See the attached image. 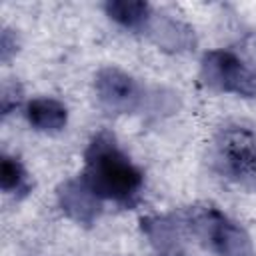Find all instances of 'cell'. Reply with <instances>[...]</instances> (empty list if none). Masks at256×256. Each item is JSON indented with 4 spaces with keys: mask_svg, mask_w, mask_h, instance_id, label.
I'll list each match as a JSON object with an SVG mask.
<instances>
[{
    "mask_svg": "<svg viewBox=\"0 0 256 256\" xmlns=\"http://www.w3.org/2000/svg\"><path fill=\"white\" fill-rule=\"evenodd\" d=\"M26 120L42 132H58L66 126L68 110L56 98H34L26 104Z\"/></svg>",
    "mask_w": 256,
    "mask_h": 256,
    "instance_id": "obj_8",
    "label": "cell"
},
{
    "mask_svg": "<svg viewBox=\"0 0 256 256\" xmlns=\"http://www.w3.org/2000/svg\"><path fill=\"white\" fill-rule=\"evenodd\" d=\"M140 228L152 244L156 256H182L184 236L182 226L172 216H146L140 220Z\"/></svg>",
    "mask_w": 256,
    "mask_h": 256,
    "instance_id": "obj_7",
    "label": "cell"
},
{
    "mask_svg": "<svg viewBox=\"0 0 256 256\" xmlns=\"http://www.w3.org/2000/svg\"><path fill=\"white\" fill-rule=\"evenodd\" d=\"M202 82L220 92H234L238 96H256V68L248 66L230 50H210L200 64Z\"/></svg>",
    "mask_w": 256,
    "mask_h": 256,
    "instance_id": "obj_4",
    "label": "cell"
},
{
    "mask_svg": "<svg viewBox=\"0 0 256 256\" xmlns=\"http://www.w3.org/2000/svg\"><path fill=\"white\" fill-rule=\"evenodd\" d=\"M58 204L60 208L78 224L90 226L100 214L102 198L90 188L84 176L70 178L58 188Z\"/></svg>",
    "mask_w": 256,
    "mask_h": 256,
    "instance_id": "obj_6",
    "label": "cell"
},
{
    "mask_svg": "<svg viewBox=\"0 0 256 256\" xmlns=\"http://www.w3.org/2000/svg\"><path fill=\"white\" fill-rule=\"evenodd\" d=\"M10 36H12V32H10V30H4V32H2V60H4V62L10 58V54H12V52H16V50H18V48H16V44H12V42H10Z\"/></svg>",
    "mask_w": 256,
    "mask_h": 256,
    "instance_id": "obj_13",
    "label": "cell"
},
{
    "mask_svg": "<svg viewBox=\"0 0 256 256\" xmlns=\"http://www.w3.org/2000/svg\"><path fill=\"white\" fill-rule=\"evenodd\" d=\"M106 14L124 28H144L150 22V6L140 0H110L104 4Z\"/></svg>",
    "mask_w": 256,
    "mask_h": 256,
    "instance_id": "obj_9",
    "label": "cell"
},
{
    "mask_svg": "<svg viewBox=\"0 0 256 256\" xmlns=\"http://www.w3.org/2000/svg\"><path fill=\"white\" fill-rule=\"evenodd\" d=\"M94 88L100 104L112 114L134 112L144 100L140 84L118 68H102L96 74Z\"/></svg>",
    "mask_w": 256,
    "mask_h": 256,
    "instance_id": "obj_5",
    "label": "cell"
},
{
    "mask_svg": "<svg viewBox=\"0 0 256 256\" xmlns=\"http://www.w3.org/2000/svg\"><path fill=\"white\" fill-rule=\"evenodd\" d=\"M84 180L104 200L120 206H134L140 200L144 172L120 150L116 138L100 130L84 152Z\"/></svg>",
    "mask_w": 256,
    "mask_h": 256,
    "instance_id": "obj_1",
    "label": "cell"
},
{
    "mask_svg": "<svg viewBox=\"0 0 256 256\" xmlns=\"http://www.w3.org/2000/svg\"><path fill=\"white\" fill-rule=\"evenodd\" d=\"M212 164L222 176L256 190V134L244 126L222 128L214 140Z\"/></svg>",
    "mask_w": 256,
    "mask_h": 256,
    "instance_id": "obj_2",
    "label": "cell"
},
{
    "mask_svg": "<svg viewBox=\"0 0 256 256\" xmlns=\"http://www.w3.org/2000/svg\"><path fill=\"white\" fill-rule=\"evenodd\" d=\"M20 98H22V90H20L18 84H4L2 96H0V100H2V112L8 114L12 108H16L18 102H20Z\"/></svg>",
    "mask_w": 256,
    "mask_h": 256,
    "instance_id": "obj_12",
    "label": "cell"
},
{
    "mask_svg": "<svg viewBox=\"0 0 256 256\" xmlns=\"http://www.w3.org/2000/svg\"><path fill=\"white\" fill-rule=\"evenodd\" d=\"M152 36L166 50H186L190 44H194L192 30L174 20H158L152 24Z\"/></svg>",
    "mask_w": 256,
    "mask_h": 256,
    "instance_id": "obj_10",
    "label": "cell"
},
{
    "mask_svg": "<svg viewBox=\"0 0 256 256\" xmlns=\"http://www.w3.org/2000/svg\"><path fill=\"white\" fill-rule=\"evenodd\" d=\"M0 186L6 194H14V196H26L30 192L32 184H30L28 174H26V170L18 158L2 156V160H0Z\"/></svg>",
    "mask_w": 256,
    "mask_h": 256,
    "instance_id": "obj_11",
    "label": "cell"
},
{
    "mask_svg": "<svg viewBox=\"0 0 256 256\" xmlns=\"http://www.w3.org/2000/svg\"><path fill=\"white\" fill-rule=\"evenodd\" d=\"M188 224L218 256H254L250 236L236 222L228 220L218 208H192Z\"/></svg>",
    "mask_w": 256,
    "mask_h": 256,
    "instance_id": "obj_3",
    "label": "cell"
}]
</instances>
